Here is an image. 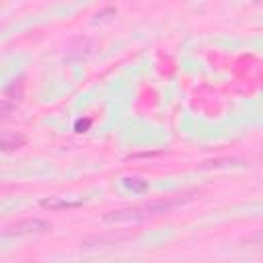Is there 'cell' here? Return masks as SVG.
<instances>
[{"mask_svg":"<svg viewBox=\"0 0 263 263\" xmlns=\"http://www.w3.org/2000/svg\"><path fill=\"white\" fill-rule=\"evenodd\" d=\"M43 208H49V210H66V208H76L78 201H64V199H56V197H49V199H43L41 201Z\"/></svg>","mask_w":263,"mask_h":263,"instance_id":"3","label":"cell"},{"mask_svg":"<svg viewBox=\"0 0 263 263\" xmlns=\"http://www.w3.org/2000/svg\"><path fill=\"white\" fill-rule=\"evenodd\" d=\"M51 226L46 220H39V218H29V220H21L16 224H11L4 229L6 236H23V234H41L48 232Z\"/></svg>","mask_w":263,"mask_h":263,"instance_id":"2","label":"cell"},{"mask_svg":"<svg viewBox=\"0 0 263 263\" xmlns=\"http://www.w3.org/2000/svg\"><path fill=\"white\" fill-rule=\"evenodd\" d=\"M128 236L126 234H121V236H115V234H111V236H97V239H91V241H86L84 243V247H89V245H107V243H119V241H126Z\"/></svg>","mask_w":263,"mask_h":263,"instance_id":"4","label":"cell"},{"mask_svg":"<svg viewBox=\"0 0 263 263\" xmlns=\"http://www.w3.org/2000/svg\"><path fill=\"white\" fill-rule=\"evenodd\" d=\"M25 142V138L23 136H19V138H16L15 134H11V136H0V146H2V148H8V150H11V148H16V146H21Z\"/></svg>","mask_w":263,"mask_h":263,"instance_id":"5","label":"cell"},{"mask_svg":"<svg viewBox=\"0 0 263 263\" xmlns=\"http://www.w3.org/2000/svg\"><path fill=\"white\" fill-rule=\"evenodd\" d=\"M185 199H166V201H152V204H146L142 208H132V210H119V212H111L105 216L107 222H136V220H144L148 216H154V214H161V212H166L175 206L183 204Z\"/></svg>","mask_w":263,"mask_h":263,"instance_id":"1","label":"cell"}]
</instances>
